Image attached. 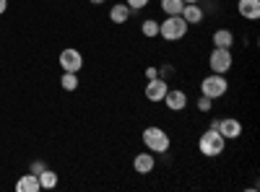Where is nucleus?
Here are the masks:
<instances>
[{
    "label": "nucleus",
    "instance_id": "39448f33",
    "mask_svg": "<svg viewBox=\"0 0 260 192\" xmlns=\"http://www.w3.org/2000/svg\"><path fill=\"white\" fill-rule=\"evenodd\" d=\"M234 65V57H232V50H219V47H213L211 57H208V68L211 73H221L226 75Z\"/></svg>",
    "mask_w": 260,
    "mask_h": 192
},
{
    "label": "nucleus",
    "instance_id": "aec40b11",
    "mask_svg": "<svg viewBox=\"0 0 260 192\" xmlns=\"http://www.w3.org/2000/svg\"><path fill=\"white\" fill-rule=\"evenodd\" d=\"M195 106H198V112H211L213 109V99H208V96H198V101H195Z\"/></svg>",
    "mask_w": 260,
    "mask_h": 192
},
{
    "label": "nucleus",
    "instance_id": "9b49d317",
    "mask_svg": "<svg viewBox=\"0 0 260 192\" xmlns=\"http://www.w3.org/2000/svg\"><path fill=\"white\" fill-rule=\"evenodd\" d=\"M237 11H240V16L247 18V21H257L260 18V0H240Z\"/></svg>",
    "mask_w": 260,
    "mask_h": 192
},
{
    "label": "nucleus",
    "instance_id": "4be33fe9",
    "mask_svg": "<svg viewBox=\"0 0 260 192\" xmlns=\"http://www.w3.org/2000/svg\"><path fill=\"white\" fill-rule=\"evenodd\" d=\"M172 73H175V65H169V62H164V65L159 68V78H164V81H167Z\"/></svg>",
    "mask_w": 260,
    "mask_h": 192
},
{
    "label": "nucleus",
    "instance_id": "7ed1b4c3",
    "mask_svg": "<svg viewBox=\"0 0 260 192\" xmlns=\"http://www.w3.org/2000/svg\"><path fill=\"white\" fill-rule=\"evenodd\" d=\"M187 29L190 26H187V21L182 16H167L159 24V36L167 39V42H177V39H182L187 34Z\"/></svg>",
    "mask_w": 260,
    "mask_h": 192
},
{
    "label": "nucleus",
    "instance_id": "2eb2a0df",
    "mask_svg": "<svg viewBox=\"0 0 260 192\" xmlns=\"http://www.w3.org/2000/svg\"><path fill=\"white\" fill-rule=\"evenodd\" d=\"M130 16H133V13H130V8L125 3H115L110 8V21H112V24H125Z\"/></svg>",
    "mask_w": 260,
    "mask_h": 192
},
{
    "label": "nucleus",
    "instance_id": "ddd939ff",
    "mask_svg": "<svg viewBox=\"0 0 260 192\" xmlns=\"http://www.w3.org/2000/svg\"><path fill=\"white\" fill-rule=\"evenodd\" d=\"M42 187H39V179H37V174H24V177H18V182H16V192H39Z\"/></svg>",
    "mask_w": 260,
    "mask_h": 192
},
{
    "label": "nucleus",
    "instance_id": "393cba45",
    "mask_svg": "<svg viewBox=\"0 0 260 192\" xmlns=\"http://www.w3.org/2000/svg\"><path fill=\"white\" fill-rule=\"evenodd\" d=\"M8 11V0H0V16H3Z\"/></svg>",
    "mask_w": 260,
    "mask_h": 192
},
{
    "label": "nucleus",
    "instance_id": "a211bd4d",
    "mask_svg": "<svg viewBox=\"0 0 260 192\" xmlns=\"http://www.w3.org/2000/svg\"><path fill=\"white\" fill-rule=\"evenodd\" d=\"M182 8H185L182 0H161V11H164L167 16H180Z\"/></svg>",
    "mask_w": 260,
    "mask_h": 192
},
{
    "label": "nucleus",
    "instance_id": "b1692460",
    "mask_svg": "<svg viewBox=\"0 0 260 192\" xmlns=\"http://www.w3.org/2000/svg\"><path fill=\"white\" fill-rule=\"evenodd\" d=\"M146 78H148V81H151V78H159V68L148 65V68H146Z\"/></svg>",
    "mask_w": 260,
    "mask_h": 192
},
{
    "label": "nucleus",
    "instance_id": "f257e3e1",
    "mask_svg": "<svg viewBox=\"0 0 260 192\" xmlns=\"http://www.w3.org/2000/svg\"><path fill=\"white\" fill-rule=\"evenodd\" d=\"M198 151L206 156V159H216V156H221L226 151V140L219 130H213V127H208V130L201 135L198 140Z\"/></svg>",
    "mask_w": 260,
    "mask_h": 192
},
{
    "label": "nucleus",
    "instance_id": "f3484780",
    "mask_svg": "<svg viewBox=\"0 0 260 192\" xmlns=\"http://www.w3.org/2000/svg\"><path fill=\"white\" fill-rule=\"evenodd\" d=\"M141 34L148 36V39L159 36V21H156V18H146L143 24H141Z\"/></svg>",
    "mask_w": 260,
    "mask_h": 192
},
{
    "label": "nucleus",
    "instance_id": "1a4fd4ad",
    "mask_svg": "<svg viewBox=\"0 0 260 192\" xmlns=\"http://www.w3.org/2000/svg\"><path fill=\"white\" fill-rule=\"evenodd\" d=\"M167 91H169V83L164 81V78H151L148 83H146V99L148 101H161L164 96H167Z\"/></svg>",
    "mask_w": 260,
    "mask_h": 192
},
{
    "label": "nucleus",
    "instance_id": "a878e982",
    "mask_svg": "<svg viewBox=\"0 0 260 192\" xmlns=\"http://www.w3.org/2000/svg\"><path fill=\"white\" fill-rule=\"evenodd\" d=\"M91 6H102V3H107V0H89Z\"/></svg>",
    "mask_w": 260,
    "mask_h": 192
},
{
    "label": "nucleus",
    "instance_id": "0eeeda50",
    "mask_svg": "<svg viewBox=\"0 0 260 192\" xmlns=\"http://www.w3.org/2000/svg\"><path fill=\"white\" fill-rule=\"evenodd\" d=\"M167 104V109L169 112H185V106H187V94L182 89H169L167 96L161 99Z\"/></svg>",
    "mask_w": 260,
    "mask_h": 192
},
{
    "label": "nucleus",
    "instance_id": "dca6fc26",
    "mask_svg": "<svg viewBox=\"0 0 260 192\" xmlns=\"http://www.w3.org/2000/svg\"><path fill=\"white\" fill-rule=\"evenodd\" d=\"M37 179H39V187H42V189H55V187H57V174L52 172V169H45V172H39Z\"/></svg>",
    "mask_w": 260,
    "mask_h": 192
},
{
    "label": "nucleus",
    "instance_id": "f8f14e48",
    "mask_svg": "<svg viewBox=\"0 0 260 192\" xmlns=\"http://www.w3.org/2000/svg\"><path fill=\"white\" fill-rule=\"evenodd\" d=\"M154 166H156V159H154V153H138L136 159H133V169L138 174H151L154 172Z\"/></svg>",
    "mask_w": 260,
    "mask_h": 192
},
{
    "label": "nucleus",
    "instance_id": "4468645a",
    "mask_svg": "<svg viewBox=\"0 0 260 192\" xmlns=\"http://www.w3.org/2000/svg\"><path fill=\"white\" fill-rule=\"evenodd\" d=\"M234 45V34L229 29H216L213 31V47H219V50H232Z\"/></svg>",
    "mask_w": 260,
    "mask_h": 192
},
{
    "label": "nucleus",
    "instance_id": "6ab92c4d",
    "mask_svg": "<svg viewBox=\"0 0 260 192\" xmlns=\"http://www.w3.org/2000/svg\"><path fill=\"white\" fill-rule=\"evenodd\" d=\"M60 86H62V91H76L78 89V73H62Z\"/></svg>",
    "mask_w": 260,
    "mask_h": 192
},
{
    "label": "nucleus",
    "instance_id": "f03ea898",
    "mask_svg": "<svg viewBox=\"0 0 260 192\" xmlns=\"http://www.w3.org/2000/svg\"><path fill=\"white\" fill-rule=\"evenodd\" d=\"M141 140H143V145H146V151H151V153H167L169 145H172L169 133H164L161 127H156V125L146 127L143 135H141Z\"/></svg>",
    "mask_w": 260,
    "mask_h": 192
},
{
    "label": "nucleus",
    "instance_id": "412c9836",
    "mask_svg": "<svg viewBox=\"0 0 260 192\" xmlns=\"http://www.w3.org/2000/svg\"><path fill=\"white\" fill-rule=\"evenodd\" d=\"M148 3H151V0H125V6L130 8V13H138V11H143Z\"/></svg>",
    "mask_w": 260,
    "mask_h": 192
},
{
    "label": "nucleus",
    "instance_id": "6e6552de",
    "mask_svg": "<svg viewBox=\"0 0 260 192\" xmlns=\"http://www.w3.org/2000/svg\"><path fill=\"white\" fill-rule=\"evenodd\" d=\"M216 130L224 135V140H234V138H240V135H242V122H240V120H234V117H224V120H219Z\"/></svg>",
    "mask_w": 260,
    "mask_h": 192
},
{
    "label": "nucleus",
    "instance_id": "bb28decb",
    "mask_svg": "<svg viewBox=\"0 0 260 192\" xmlns=\"http://www.w3.org/2000/svg\"><path fill=\"white\" fill-rule=\"evenodd\" d=\"M182 3H201V0H182Z\"/></svg>",
    "mask_w": 260,
    "mask_h": 192
},
{
    "label": "nucleus",
    "instance_id": "20e7f679",
    "mask_svg": "<svg viewBox=\"0 0 260 192\" xmlns=\"http://www.w3.org/2000/svg\"><path fill=\"white\" fill-rule=\"evenodd\" d=\"M226 91H229V81L221 73H208L201 81V94L208 96V99H221Z\"/></svg>",
    "mask_w": 260,
    "mask_h": 192
},
{
    "label": "nucleus",
    "instance_id": "423d86ee",
    "mask_svg": "<svg viewBox=\"0 0 260 192\" xmlns=\"http://www.w3.org/2000/svg\"><path fill=\"white\" fill-rule=\"evenodd\" d=\"M57 62H60L62 73H78V70L83 68V55H81L76 47H65V50L60 52Z\"/></svg>",
    "mask_w": 260,
    "mask_h": 192
},
{
    "label": "nucleus",
    "instance_id": "5701e85b",
    "mask_svg": "<svg viewBox=\"0 0 260 192\" xmlns=\"http://www.w3.org/2000/svg\"><path fill=\"white\" fill-rule=\"evenodd\" d=\"M45 169H47V166H45V161H31L29 172H31V174H39V172H45Z\"/></svg>",
    "mask_w": 260,
    "mask_h": 192
},
{
    "label": "nucleus",
    "instance_id": "9d476101",
    "mask_svg": "<svg viewBox=\"0 0 260 192\" xmlns=\"http://www.w3.org/2000/svg\"><path fill=\"white\" fill-rule=\"evenodd\" d=\"M180 16L187 21V26H195V24H201V21L206 18V11L198 3H185V8H182Z\"/></svg>",
    "mask_w": 260,
    "mask_h": 192
}]
</instances>
